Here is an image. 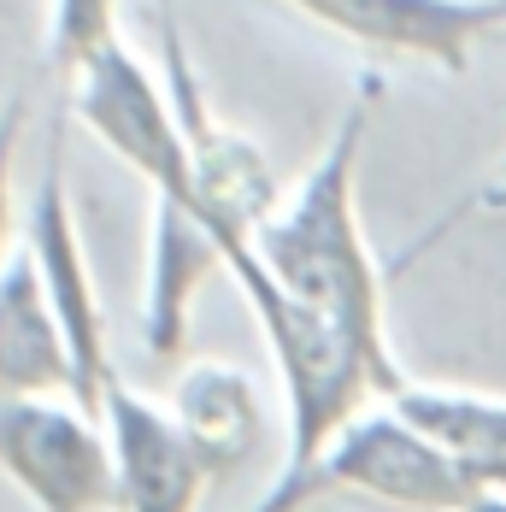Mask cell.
Masks as SVG:
<instances>
[{
  "label": "cell",
  "instance_id": "obj_1",
  "mask_svg": "<svg viewBox=\"0 0 506 512\" xmlns=\"http://www.w3.org/2000/svg\"><path fill=\"white\" fill-rule=\"evenodd\" d=\"M365 130L371 106L354 101L312 171L253 230V259L271 277V295L253 307V318L271 342L289 412L277 477L306 471L336 430L371 412L377 395L389 401L406 389L383 330V271L354 206Z\"/></svg>",
  "mask_w": 506,
  "mask_h": 512
},
{
  "label": "cell",
  "instance_id": "obj_2",
  "mask_svg": "<svg viewBox=\"0 0 506 512\" xmlns=\"http://www.w3.org/2000/svg\"><path fill=\"white\" fill-rule=\"evenodd\" d=\"M324 495H365L401 512H471L477 483L395 407H371L348 430H336L306 471L271 477V489L248 512H301Z\"/></svg>",
  "mask_w": 506,
  "mask_h": 512
},
{
  "label": "cell",
  "instance_id": "obj_3",
  "mask_svg": "<svg viewBox=\"0 0 506 512\" xmlns=\"http://www.w3.org/2000/svg\"><path fill=\"white\" fill-rule=\"evenodd\" d=\"M71 112L89 124V136L112 148L142 183L153 201L183 206L206 224V201L195 183V159L183 142V124L171 112V95L148 77V65L124 42H106L77 77H71Z\"/></svg>",
  "mask_w": 506,
  "mask_h": 512
},
{
  "label": "cell",
  "instance_id": "obj_4",
  "mask_svg": "<svg viewBox=\"0 0 506 512\" xmlns=\"http://www.w3.org/2000/svg\"><path fill=\"white\" fill-rule=\"evenodd\" d=\"M0 477L36 512H118V460L106 424L77 401L0 407Z\"/></svg>",
  "mask_w": 506,
  "mask_h": 512
},
{
  "label": "cell",
  "instance_id": "obj_5",
  "mask_svg": "<svg viewBox=\"0 0 506 512\" xmlns=\"http://www.w3.org/2000/svg\"><path fill=\"white\" fill-rule=\"evenodd\" d=\"M24 248L42 271V289H48L53 312L65 324L71 359H77V407L101 418V395L118 371H112V348H106V312H101V295H95V271H89L83 230H77V212H71V189H65L59 130L48 136L42 177H36L30 212H24Z\"/></svg>",
  "mask_w": 506,
  "mask_h": 512
},
{
  "label": "cell",
  "instance_id": "obj_6",
  "mask_svg": "<svg viewBox=\"0 0 506 512\" xmlns=\"http://www.w3.org/2000/svg\"><path fill=\"white\" fill-rule=\"evenodd\" d=\"M301 18L348 36L354 48L383 59H424L442 71H465L477 36L506 30V0H283Z\"/></svg>",
  "mask_w": 506,
  "mask_h": 512
},
{
  "label": "cell",
  "instance_id": "obj_7",
  "mask_svg": "<svg viewBox=\"0 0 506 512\" xmlns=\"http://www.w3.org/2000/svg\"><path fill=\"white\" fill-rule=\"evenodd\" d=\"M101 424L118 460V512H195L212 483L206 460L189 448L177 418L142 389L112 377L101 395Z\"/></svg>",
  "mask_w": 506,
  "mask_h": 512
},
{
  "label": "cell",
  "instance_id": "obj_8",
  "mask_svg": "<svg viewBox=\"0 0 506 512\" xmlns=\"http://www.w3.org/2000/svg\"><path fill=\"white\" fill-rule=\"evenodd\" d=\"M12 401H77V359L30 248L0 265V407Z\"/></svg>",
  "mask_w": 506,
  "mask_h": 512
},
{
  "label": "cell",
  "instance_id": "obj_9",
  "mask_svg": "<svg viewBox=\"0 0 506 512\" xmlns=\"http://www.w3.org/2000/svg\"><path fill=\"white\" fill-rule=\"evenodd\" d=\"M412 430H424L448 460L477 483V495H506V401L483 389H448V383H406L389 395Z\"/></svg>",
  "mask_w": 506,
  "mask_h": 512
},
{
  "label": "cell",
  "instance_id": "obj_10",
  "mask_svg": "<svg viewBox=\"0 0 506 512\" xmlns=\"http://www.w3.org/2000/svg\"><path fill=\"white\" fill-rule=\"evenodd\" d=\"M224 265L212 230L183 206L153 201V230H148V301H142V336L159 359L183 348L189 330V301L206 277Z\"/></svg>",
  "mask_w": 506,
  "mask_h": 512
},
{
  "label": "cell",
  "instance_id": "obj_11",
  "mask_svg": "<svg viewBox=\"0 0 506 512\" xmlns=\"http://www.w3.org/2000/svg\"><path fill=\"white\" fill-rule=\"evenodd\" d=\"M171 418L189 436V448L206 460L212 477H224L230 465L242 460L259 436V389L242 365L230 359H195L183 365V377L171 383Z\"/></svg>",
  "mask_w": 506,
  "mask_h": 512
},
{
  "label": "cell",
  "instance_id": "obj_12",
  "mask_svg": "<svg viewBox=\"0 0 506 512\" xmlns=\"http://www.w3.org/2000/svg\"><path fill=\"white\" fill-rule=\"evenodd\" d=\"M112 12L118 0H48V65L77 77L112 36Z\"/></svg>",
  "mask_w": 506,
  "mask_h": 512
},
{
  "label": "cell",
  "instance_id": "obj_13",
  "mask_svg": "<svg viewBox=\"0 0 506 512\" xmlns=\"http://www.w3.org/2000/svg\"><path fill=\"white\" fill-rule=\"evenodd\" d=\"M18 130H24V101H18V95H6V101H0V265L18 254V248H12V230H18V195H12Z\"/></svg>",
  "mask_w": 506,
  "mask_h": 512
}]
</instances>
